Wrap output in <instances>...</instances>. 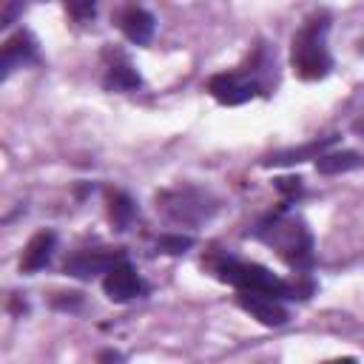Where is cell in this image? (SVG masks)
Instances as JSON below:
<instances>
[{"label": "cell", "mask_w": 364, "mask_h": 364, "mask_svg": "<svg viewBox=\"0 0 364 364\" xmlns=\"http://www.w3.org/2000/svg\"><path fill=\"white\" fill-rule=\"evenodd\" d=\"M51 307L74 313V310H80V307H82V293H54V299H51Z\"/></svg>", "instance_id": "obj_18"}, {"label": "cell", "mask_w": 364, "mask_h": 364, "mask_svg": "<svg viewBox=\"0 0 364 364\" xmlns=\"http://www.w3.org/2000/svg\"><path fill=\"white\" fill-rule=\"evenodd\" d=\"M117 26H119V31L125 34L128 43H134V46H148V43L154 40V31H156V17H154L145 6L128 3V6L119 9Z\"/></svg>", "instance_id": "obj_10"}, {"label": "cell", "mask_w": 364, "mask_h": 364, "mask_svg": "<svg viewBox=\"0 0 364 364\" xmlns=\"http://www.w3.org/2000/svg\"><path fill=\"white\" fill-rule=\"evenodd\" d=\"M105 202H108V219H111V225H114L117 230H128V228L136 222L139 208H136V202H134L125 191H119V188L108 191V193H105Z\"/></svg>", "instance_id": "obj_14"}, {"label": "cell", "mask_w": 364, "mask_h": 364, "mask_svg": "<svg viewBox=\"0 0 364 364\" xmlns=\"http://www.w3.org/2000/svg\"><path fill=\"white\" fill-rule=\"evenodd\" d=\"M156 210L179 228H199L216 216L219 199L199 185H173L156 193Z\"/></svg>", "instance_id": "obj_5"}, {"label": "cell", "mask_w": 364, "mask_h": 364, "mask_svg": "<svg viewBox=\"0 0 364 364\" xmlns=\"http://www.w3.org/2000/svg\"><path fill=\"white\" fill-rule=\"evenodd\" d=\"M102 290L111 301L117 304H128L134 299L148 296V282L139 276V270L131 264V259H119L105 276H102Z\"/></svg>", "instance_id": "obj_6"}, {"label": "cell", "mask_w": 364, "mask_h": 364, "mask_svg": "<svg viewBox=\"0 0 364 364\" xmlns=\"http://www.w3.org/2000/svg\"><path fill=\"white\" fill-rule=\"evenodd\" d=\"M57 253V233L54 230H40L28 239L26 250H23V259H20V273H37V270H46L51 264Z\"/></svg>", "instance_id": "obj_12"}, {"label": "cell", "mask_w": 364, "mask_h": 364, "mask_svg": "<svg viewBox=\"0 0 364 364\" xmlns=\"http://www.w3.org/2000/svg\"><path fill=\"white\" fill-rule=\"evenodd\" d=\"M330 26H333V14L327 9H321V11H313L299 26V31L293 34L290 68L299 80L316 82V80H324L333 71V54H330V46H327Z\"/></svg>", "instance_id": "obj_3"}, {"label": "cell", "mask_w": 364, "mask_h": 364, "mask_svg": "<svg viewBox=\"0 0 364 364\" xmlns=\"http://www.w3.org/2000/svg\"><path fill=\"white\" fill-rule=\"evenodd\" d=\"M156 247H159L162 253L179 256V253H185V250L193 247V236H185V233H162V236L156 239Z\"/></svg>", "instance_id": "obj_16"}, {"label": "cell", "mask_w": 364, "mask_h": 364, "mask_svg": "<svg viewBox=\"0 0 364 364\" xmlns=\"http://www.w3.org/2000/svg\"><path fill=\"white\" fill-rule=\"evenodd\" d=\"M43 63V57H40V46H37V40L26 31V28H20V31H14L6 43H3V71H0V77L3 80H9L17 68H26V65H40Z\"/></svg>", "instance_id": "obj_9"}, {"label": "cell", "mask_w": 364, "mask_h": 364, "mask_svg": "<svg viewBox=\"0 0 364 364\" xmlns=\"http://www.w3.org/2000/svg\"><path fill=\"white\" fill-rule=\"evenodd\" d=\"M119 259H125L122 247H82L71 253L63 264V273L71 279H91V276H105Z\"/></svg>", "instance_id": "obj_7"}, {"label": "cell", "mask_w": 364, "mask_h": 364, "mask_svg": "<svg viewBox=\"0 0 364 364\" xmlns=\"http://www.w3.org/2000/svg\"><path fill=\"white\" fill-rule=\"evenodd\" d=\"M361 165H364V156L358 151H324V154L316 156V171L324 173V176L350 173Z\"/></svg>", "instance_id": "obj_15"}, {"label": "cell", "mask_w": 364, "mask_h": 364, "mask_svg": "<svg viewBox=\"0 0 364 364\" xmlns=\"http://www.w3.org/2000/svg\"><path fill=\"white\" fill-rule=\"evenodd\" d=\"M338 136H324V139H313L301 148H287V151H279V154H270L262 159L264 168H282V165H296V162H304V159H316L318 154H324L330 145H336Z\"/></svg>", "instance_id": "obj_13"}, {"label": "cell", "mask_w": 364, "mask_h": 364, "mask_svg": "<svg viewBox=\"0 0 364 364\" xmlns=\"http://www.w3.org/2000/svg\"><path fill=\"white\" fill-rule=\"evenodd\" d=\"M125 355L117 353V350H108V353H100V361H122Z\"/></svg>", "instance_id": "obj_19"}, {"label": "cell", "mask_w": 364, "mask_h": 364, "mask_svg": "<svg viewBox=\"0 0 364 364\" xmlns=\"http://www.w3.org/2000/svg\"><path fill=\"white\" fill-rule=\"evenodd\" d=\"M353 131H355V134H358V136H361V139H364V117H361V119H355V122H353Z\"/></svg>", "instance_id": "obj_20"}, {"label": "cell", "mask_w": 364, "mask_h": 364, "mask_svg": "<svg viewBox=\"0 0 364 364\" xmlns=\"http://www.w3.org/2000/svg\"><path fill=\"white\" fill-rule=\"evenodd\" d=\"M236 304L250 318H256L264 327H284L290 321V313H287L284 301L276 299V296H267V293H245V290H236Z\"/></svg>", "instance_id": "obj_8"}, {"label": "cell", "mask_w": 364, "mask_h": 364, "mask_svg": "<svg viewBox=\"0 0 364 364\" xmlns=\"http://www.w3.org/2000/svg\"><path fill=\"white\" fill-rule=\"evenodd\" d=\"M250 236L259 239L262 245L273 247L279 259H284L296 273H310L316 262V242L307 228V222L290 210V205H279L273 213L262 216L253 228Z\"/></svg>", "instance_id": "obj_2"}, {"label": "cell", "mask_w": 364, "mask_h": 364, "mask_svg": "<svg viewBox=\"0 0 364 364\" xmlns=\"http://www.w3.org/2000/svg\"><path fill=\"white\" fill-rule=\"evenodd\" d=\"M273 68V54L267 51L264 43H259L253 48V54L230 71H219L208 80V94L219 102V105H245L264 91V71Z\"/></svg>", "instance_id": "obj_4"}, {"label": "cell", "mask_w": 364, "mask_h": 364, "mask_svg": "<svg viewBox=\"0 0 364 364\" xmlns=\"http://www.w3.org/2000/svg\"><path fill=\"white\" fill-rule=\"evenodd\" d=\"M102 88H105V91H117V94H125V91H136V88H142V77H139V71L134 68V63H131L122 51H114V48H108V51H105Z\"/></svg>", "instance_id": "obj_11"}, {"label": "cell", "mask_w": 364, "mask_h": 364, "mask_svg": "<svg viewBox=\"0 0 364 364\" xmlns=\"http://www.w3.org/2000/svg\"><path fill=\"white\" fill-rule=\"evenodd\" d=\"M208 270L230 284L233 290H245V293H267V296H276L282 301H296V299H307L313 296L316 284L307 273H299V279L287 282L282 276H276L270 267L259 264V262H247V259H236V256H213L208 259Z\"/></svg>", "instance_id": "obj_1"}, {"label": "cell", "mask_w": 364, "mask_h": 364, "mask_svg": "<svg viewBox=\"0 0 364 364\" xmlns=\"http://www.w3.org/2000/svg\"><path fill=\"white\" fill-rule=\"evenodd\" d=\"M276 191L284 196L282 205H296V199L304 193V182H301V176H282V179H276Z\"/></svg>", "instance_id": "obj_17"}]
</instances>
